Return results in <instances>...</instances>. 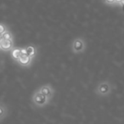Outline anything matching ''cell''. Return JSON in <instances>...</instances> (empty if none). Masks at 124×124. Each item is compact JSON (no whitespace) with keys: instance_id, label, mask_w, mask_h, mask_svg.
I'll return each instance as SVG.
<instances>
[{"instance_id":"9a60e30c","label":"cell","mask_w":124,"mask_h":124,"mask_svg":"<svg viewBox=\"0 0 124 124\" xmlns=\"http://www.w3.org/2000/svg\"><path fill=\"white\" fill-rule=\"evenodd\" d=\"M2 64H3V62H2V60H0V67H1V66H2Z\"/></svg>"},{"instance_id":"8992f818","label":"cell","mask_w":124,"mask_h":124,"mask_svg":"<svg viewBox=\"0 0 124 124\" xmlns=\"http://www.w3.org/2000/svg\"><path fill=\"white\" fill-rule=\"evenodd\" d=\"M14 48V43L13 40H4L3 39L2 43H1V47L0 49H2L3 51H9Z\"/></svg>"},{"instance_id":"9c48e42d","label":"cell","mask_w":124,"mask_h":124,"mask_svg":"<svg viewBox=\"0 0 124 124\" xmlns=\"http://www.w3.org/2000/svg\"><path fill=\"white\" fill-rule=\"evenodd\" d=\"M8 114V108L4 103H0V121L4 120Z\"/></svg>"},{"instance_id":"52a82bcc","label":"cell","mask_w":124,"mask_h":124,"mask_svg":"<svg viewBox=\"0 0 124 124\" xmlns=\"http://www.w3.org/2000/svg\"><path fill=\"white\" fill-rule=\"evenodd\" d=\"M22 54H26V48H13L12 51H11V57L15 60H18Z\"/></svg>"},{"instance_id":"ba28073f","label":"cell","mask_w":124,"mask_h":124,"mask_svg":"<svg viewBox=\"0 0 124 124\" xmlns=\"http://www.w3.org/2000/svg\"><path fill=\"white\" fill-rule=\"evenodd\" d=\"M26 54L30 57V58H31L33 60L37 54V49L34 46H32V45H29V46H27L26 48Z\"/></svg>"},{"instance_id":"7a4b0ae2","label":"cell","mask_w":124,"mask_h":124,"mask_svg":"<svg viewBox=\"0 0 124 124\" xmlns=\"http://www.w3.org/2000/svg\"><path fill=\"white\" fill-rule=\"evenodd\" d=\"M71 51L74 54H81L86 48V42L83 38H76L71 42Z\"/></svg>"},{"instance_id":"8fae6325","label":"cell","mask_w":124,"mask_h":124,"mask_svg":"<svg viewBox=\"0 0 124 124\" xmlns=\"http://www.w3.org/2000/svg\"><path fill=\"white\" fill-rule=\"evenodd\" d=\"M6 30H7V28H6L5 25L2 24V23H0V35H2L3 33L6 31Z\"/></svg>"},{"instance_id":"4fadbf2b","label":"cell","mask_w":124,"mask_h":124,"mask_svg":"<svg viewBox=\"0 0 124 124\" xmlns=\"http://www.w3.org/2000/svg\"><path fill=\"white\" fill-rule=\"evenodd\" d=\"M117 4H119L120 5L124 6V0H116Z\"/></svg>"},{"instance_id":"3957f363","label":"cell","mask_w":124,"mask_h":124,"mask_svg":"<svg viewBox=\"0 0 124 124\" xmlns=\"http://www.w3.org/2000/svg\"><path fill=\"white\" fill-rule=\"evenodd\" d=\"M112 90V87L109 82L107 81H104L101 82L98 84L95 92L98 95L100 96H107L111 93Z\"/></svg>"},{"instance_id":"6da1fadb","label":"cell","mask_w":124,"mask_h":124,"mask_svg":"<svg viewBox=\"0 0 124 124\" xmlns=\"http://www.w3.org/2000/svg\"><path fill=\"white\" fill-rule=\"evenodd\" d=\"M49 100H50L48 97L43 95L38 89H37L34 92L32 97H31V101H32L33 105L37 107H39V108L48 105L49 103Z\"/></svg>"},{"instance_id":"30bf717a","label":"cell","mask_w":124,"mask_h":124,"mask_svg":"<svg viewBox=\"0 0 124 124\" xmlns=\"http://www.w3.org/2000/svg\"><path fill=\"white\" fill-rule=\"evenodd\" d=\"M1 36H2V38L4 40H13V35L11 31H9V30H6Z\"/></svg>"},{"instance_id":"5b68a950","label":"cell","mask_w":124,"mask_h":124,"mask_svg":"<svg viewBox=\"0 0 124 124\" xmlns=\"http://www.w3.org/2000/svg\"><path fill=\"white\" fill-rule=\"evenodd\" d=\"M18 63L21 65V66H25V67H27V66H30L32 62V59L30 58L26 54H22L20 57V59L17 60Z\"/></svg>"},{"instance_id":"7c38bea8","label":"cell","mask_w":124,"mask_h":124,"mask_svg":"<svg viewBox=\"0 0 124 124\" xmlns=\"http://www.w3.org/2000/svg\"><path fill=\"white\" fill-rule=\"evenodd\" d=\"M105 2L109 4H114L116 3V0H105Z\"/></svg>"},{"instance_id":"277c9868","label":"cell","mask_w":124,"mask_h":124,"mask_svg":"<svg viewBox=\"0 0 124 124\" xmlns=\"http://www.w3.org/2000/svg\"><path fill=\"white\" fill-rule=\"evenodd\" d=\"M38 90H39L43 95L48 97L49 100H51L54 97V88H52V86L50 84L42 85V86L38 88Z\"/></svg>"},{"instance_id":"5bb4252c","label":"cell","mask_w":124,"mask_h":124,"mask_svg":"<svg viewBox=\"0 0 124 124\" xmlns=\"http://www.w3.org/2000/svg\"><path fill=\"white\" fill-rule=\"evenodd\" d=\"M2 41H3L2 36H1V35H0V47H1V43H2Z\"/></svg>"}]
</instances>
